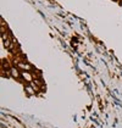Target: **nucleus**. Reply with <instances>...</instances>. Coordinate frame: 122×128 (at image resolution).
<instances>
[{"label":"nucleus","instance_id":"20e7f679","mask_svg":"<svg viewBox=\"0 0 122 128\" xmlns=\"http://www.w3.org/2000/svg\"><path fill=\"white\" fill-rule=\"evenodd\" d=\"M25 92L27 95H29V97H32V95H34L37 93V90L34 89V87L30 83H26L25 84Z\"/></svg>","mask_w":122,"mask_h":128},{"label":"nucleus","instance_id":"f03ea898","mask_svg":"<svg viewBox=\"0 0 122 128\" xmlns=\"http://www.w3.org/2000/svg\"><path fill=\"white\" fill-rule=\"evenodd\" d=\"M10 74H11V77H12L14 79H18V81H21V79H22V77H21V72H20L18 67L15 66V65L11 67V70H10Z\"/></svg>","mask_w":122,"mask_h":128},{"label":"nucleus","instance_id":"7ed1b4c3","mask_svg":"<svg viewBox=\"0 0 122 128\" xmlns=\"http://www.w3.org/2000/svg\"><path fill=\"white\" fill-rule=\"evenodd\" d=\"M21 77H22V79H25L27 83L33 82V79H34L33 73L29 72V71H21Z\"/></svg>","mask_w":122,"mask_h":128},{"label":"nucleus","instance_id":"f257e3e1","mask_svg":"<svg viewBox=\"0 0 122 128\" xmlns=\"http://www.w3.org/2000/svg\"><path fill=\"white\" fill-rule=\"evenodd\" d=\"M16 66L18 67V70H21V71H29V72H32V70H33V66L30 65V63L26 62V61H20Z\"/></svg>","mask_w":122,"mask_h":128},{"label":"nucleus","instance_id":"39448f33","mask_svg":"<svg viewBox=\"0 0 122 128\" xmlns=\"http://www.w3.org/2000/svg\"><path fill=\"white\" fill-rule=\"evenodd\" d=\"M12 66H14V65H12L10 61H7V60H5V59L3 60V65H1V68H3V70H6V71L10 72V70H11Z\"/></svg>","mask_w":122,"mask_h":128}]
</instances>
